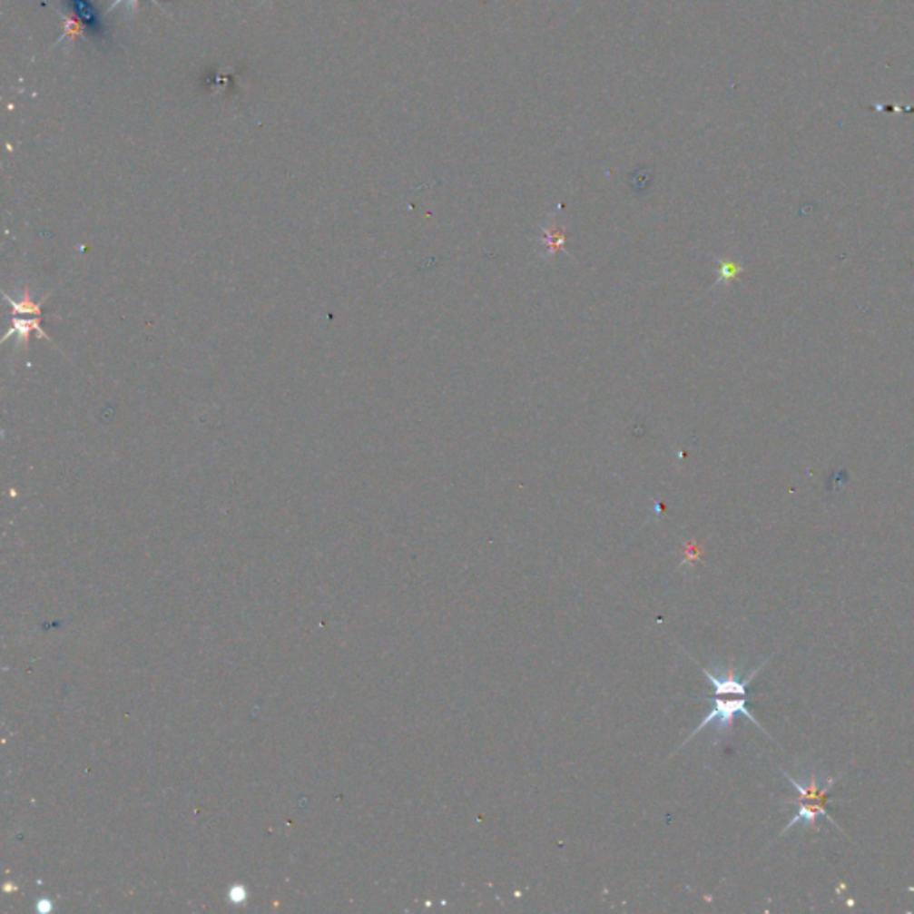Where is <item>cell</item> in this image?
<instances>
[{"instance_id":"cell-6","label":"cell","mask_w":914,"mask_h":914,"mask_svg":"<svg viewBox=\"0 0 914 914\" xmlns=\"http://www.w3.org/2000/svg\"><path fill=\"white\" fill-rule=\"evenodd\" d=\"M59 16H61L63 25H64V34H63V36L55 42V45H59L64 38H72V40H74L75 36H81V34H83V25H81L75 18H72V16H68V15H64V13H59Z\"/></svg>"},{"instance_id":"cell-5","label":"cell","mask_w":914,"mask_h":914,"mask_svg":"<svg viewBox=\"0 0 914 914\" xmlns=\"http://www.w3.org/2000/svg\"><path fill=\"white\" fill-rule=\"evenodd\" d=\"M742 265L734 260H722L716 270V284H729L742 273Z\"/></svg>"},{"instance_id":"cell-3","label":"cell","mask_w":914,"mask_h":914,"mask_svg":"<svg viewBox=\"0 0 914 914\" xmlns=\"http://www.w3.org/2000/svg\"><path fill=\"white\" fill-rule=\"evenodd\" d=\"M791 804L799 806V809H797V814H795V816H793V820H791V821L784 827V830H782L781 834L790 832V830H791L795 825H799V823H801V825H804V827H811V825H814V823L818 821V818H820V816H823L825 820H829L830 823H834V820L830 818V814H829L827 807L818 806V804H811V802H797V801H791ZM834 825H836V823H834Z\"/></svg>"},{"instance_id":"cell-1","label":"cell","mask_w":914,"mask_h":914,"mask_svg":"<svg viewBox=\"0 0 914 914\" xmlns=\"http://www.w3.org/2000/svg\"><path fill=\"white\" fill-rule=\"evenodd\" d=\"M740 714H742V716H745V718H749L752 723H755V725H757V727H759V729L766 734V731L762 729V725L757 722V718L753 716L752 713H751V709L747 707V697H738V699L732 700L716 699L714 700L713 709H711V711L703 716V720L700 722L699 727H697L695 731H692V734L684 740V745H686V743H688L693 736H697L699 732H702V731H703L709 723H713V722H716V738H714V742H718V740H720L725 732H729V731H731L734 718H736V716H740Z\"/></svg>"},{"instance_id":"cell-7","label":"cell","mask_w":914,"mask_h":914,"mask_svg":"<svg viewBox=\"0 0 914 914\" xmlns=\"http://www.w3.org/2000/svg\"><path fill=\"white\" fill-rule=\"evenodd\" d=\"M122 2H125V4H127V7H129V9H131V11H133V13H134V11H136V7H138V2H140V0H114V2H113V4H111V5H109L108 11H113V9H114V7H116V5H120V4H122ZM152 2H154V4H156V5H158V7H162V5H160V2H158V0H152Z\"/></svg>"},{"instance_id":"cell-2","label":"cell","mask_w":914,"mask_h":914,"mask_svg":"<svg viewBox=\"0 0 914 914\" xmlns=\"http://www.w3.org/2000/svg\"><path fill=\"white\" fill-rule=\"evenodd\" d=\"M766 664V661L762 664H759L752 673L749 677H745L743 681L738 679L736 672L732 666L729 668H718L716 672L718 673H713V670H707V668H702V673L703 677L713 684V690H714V695L716 697H722V695H736V697H747V686L751 684L753 677L762 670V666Z\"/></svg>"},{"instance_id":"cell-4","label":"cell","mask_w":914,"mask_h":914,"mask_svg":"<svg viewBox=\"0 0 914 914\" xmlns=\"http://www.w3.org/2000/svg\"><path fill=\"white\" fill-rule=\"evenodd\" d=\"M543 241L546 256H554L565 243V231L559 227H543Z\"/></svg>"}]
</instances>
